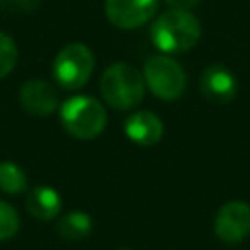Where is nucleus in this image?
<instances>
[{
  "mask_svg": "<svg viewBox=\"0 0 250 250\" xmlns=\"http://www.w3.org/2000/svg\"><path fill=\"white\" fill-rule=\"evenodd\" d=\"M25 207L27 211L39 219V221H49V219H55L59 213H61V207H62V201L59 197V193L53 189V188H47V186H37L29 191L27 195V201H25Z\"/></svg>",
  "mask_w": 250,
  "mask_h": 250,
  "instance_id": "obj_11",
  "label": "nucleus"
},
{
  "mask_svg": "<svg viewBox=\"0 0 250 250\" xmlns=\"http://www.w3.org/2000/svg\"><path fill=\"white\" fill-rule=\"evenodd\" d=\"M119 250H127V248H119Z\"/></svg>",
  "mask_w": 250,
  "mask_h": 250,
  "instance_id": "obj_17",
  "label": "nucleus"
},
{
  "mask_svg": "<svg viewBox=\"0 0 250 250\" xmlns=\"http://www.w3.org/2000/svg\"><path fill=\"white\" fill-rule=\"evenodd\" d=\"M145 78L143 74L127 64L115 62L102 74L100 90L104 100L115 109H131L135 107L145 96Z\"/></svg>",
  "mask_w": 250,
  "mask_h": 250,
  "instance_id": "obj_2",
  "label": "nucleus"
},
{
  "mask_svg": "<svg viewBox=\"0 0 250 250\" xmlns=\"http://www.w3.org/2000/svg\"><path fill=\"white\" fill-rule=\"evenodd\" d=\"M201 35L199 20L189 10L170 8L156 18L150 27V39L166 55H178L189 51Z\"/></svg>",
  "mask_w": 250,
  "mask_h": 250,
  "instance_id": "obj_1",
  "label": "nucleus"
},
{
  "mask_svg": "<svg viewBox=\"0 0 250 250\" xmlns=\"http://www.w3.org/2000/svg\"><path fill=\"white\" fill-rule=\"evenodd\" d=\"M199 0H166V4L170 8H176V10H189L197 4Z\"/></svg>",
  "mask_w": 250,
  "mask_h": 250,
  "instance_id": "obj_16",
  "label": "nucleus"
},
{
  "mask_svg": "<svg viewBox=\"0 0 250 250\" xmlns=\"http://www.w3.org/2000/svg\"><path fill=\"white\" fill-rule=\"evenodd\" d=\"M57 232L66 242H78L92 232V217L84 211H68L59 221Z\"/></svg>",
  "mask_w": 250,
  "mask_h": 250,
  "instance_id": "obj_12",
  "label": "nucleus"
},
{
  "mask_svg": "<svg viewBox=\"0 0 250 250\" xmlns=\"http://www.w3.org/2000/svg\"><path fill=\"white\" fill-rule=\"evenodd\" d=\"M123 129H125V135L135 145H141V146L156 145L164 133V125L160 117L152 111H137L129 115L123 123Z\"/></svg>",
  "mask_w": 250,
  "mask_h": 250,
  "instance_id": "obj_10",
  "label": "nucleus"
},
{
  "mask_svg": "<svg viewBox=\"0 0 250 250\" xmlns=\"http://www.w3.org/2000/svg\"><path fill=\"white\" fill-rule=\"evenodd\" d=\"M20 104L33 117H47L59 105V94L45 80H27L20 88Z\"/></svg>",
  "mask_w": 250,
  "mask_h": 250,
  "instance_id": "obj_9",
  "label": "nucleus"
},
{
  "mask_svg": "<svg viewBox=\"0 0 250 250\" xmlns=\"http://www.w3.org/2000/svg\"><path fill=\"white\" fill-rule=\"evenodd\" d=\"M213 227L215 234L227 244L244 240L250 234V205L244 201H229L221 205Z\"/></svg>",
  "mask_w": 250,
  "mask_h": 250,
  "instance_id": "obj_6",
  "label": "nucleus"
},
{
  "mask_svg": "<svg viewBox=\"0 0 250 250\" xmlns=\"http://www.w3.org/2000/svg\"><path fill=\"white\" fill-rule=\"evenodd\" d=\"M158 8V0H105V16L119 29H135L146 23Z\"/></svg>",
  "mask_w": 250,
  "mask_h": 250,
  "instance_id": "obj_7",
  "label": "nucleus"
},
{
  "mask_svg": "<svg viewBox=\"0 0 250 250\" xmlns=\"http://www.w3.org/2000/svg\"><path fill=\"white\" fill-rule=\"evenodd\" d=\"M94 55L84 43H70L59 51L53 62V74L64 90L82 88L94 70Z\"/></svg>",
  "mask_w": 250,
  "mask_h": 250,
  "instance_id": "obj_5",
  "label": "nucleus"
},
{
  "mask_svg": "<svg viewBox=\"0 0 250 250\" xmlns=\"http://www.w3.org/2000/svg\"><path fill=\"white\" fill-rule=\"evenodd\" d=\"M20 229V217L12 205L0 201V242L10 240Z\"/></svg>",
  "mask_w": 250,
  "mask_h": 250,
  "instance_id": "obj_15",
  "label": "nucleus"
},
{
  "mask_svg": "<svg viewBox=\"0 0 250 250\" xmlns=\"http://www.w3.org/2000/svg\"><path fill=\"white\" fill-rule=\"evenodd\" d=\"M143 78L148 90L166 102L178 100L186 90V72L168 55H152L145 61Z\"/></svg>",
  "mask_w": 250,
  "mask_h": 250,
  "instance_id": "obj_4",
  "label": "nucleus"
},
{
  "mask_svg": "<svg viewBox=\"0 0 250 250\" xmlns=\"http://www.w3.org/2000/svg\"><path fill=\"white\" fill-rule=\"evenodd\" d=\"M61 123L76 139L98 137L107 123L104 105L90 96H72L61 105Z\"/></svg>",
  "mask_w": 250,
  "mask_h": 250,
  "instance_id": "obj_3",
  "label": "nucleus"
},
{
  "mask_svg": "<svg viewBox=\"0 0 250 250\" xmlns=\"http://www.w3.org/2000/svg\"><path fill=\"white\" fill-rule=\"evenodd\" d=\"M18 62V47L10 35L0 31V78L8 76Z\"/></svg>",
  "mask_w": 250,
  "mask_h": 250,
  "instance_id": "obj_14",
  "label": "nucleus"
},
{
  "mask_svg": "<svg viewBox=\"0 0 250 250\" xmlns=\"http://www.w3.org/2000/svg\"><path fill=\"white\" fill-rule=\"evenodd\" d=\"M199 90L207 102L213 104H229L238 90L236 76L230 72V68L213 64L207 66L199 78Z\"/></svg>",
  "mask_w": 250,
  "mask_h": 250,
  "instance_id": "obj_8",
  "label": "nucleus"
},
{
  "mask_svg": "<svg viewBox=\"0 0 250 250\" xmlns=\"http://www.w3.org/2000/svg\"><path fill=\"white\" fill-rule=\"evenodd\" d=\"M0 189L10 195L23 193L27 189L25 172L16 162H10V160L0 162Z\"/></svg>",
  "mask_w": 250,
  "mask_h": 250,
  "instance_id": "obj_13",
  "label": "nucleus"
}]
</instances>
